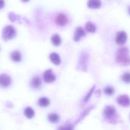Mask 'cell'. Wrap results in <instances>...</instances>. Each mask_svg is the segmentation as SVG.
<instances>
[{
	"instance_id": "cb8c5ba5",
	"label": "cell",
	"mask_w": 130,
	"mask_h": 130,
	"mask_svg": "<svg viewBox=\"0 0 130 130\" xmlns=\"http://www.w3.org/2000/svg\"><path fill=\"white\" fill-rule=\"evenodd\" d=\"M128 14L130 15V6H129V7L128 8Z\"/></svg>"
},
{
	"instance_id": "8992f818",
	"label": "cell",
	"mask_w": 130,
	"mask_h": 130,
	"mask_svg": "<svg viewBox=\"0 0 130 130\" xmlns=\"http://www.w3.org/2000/svg\"><path fill=\"white\" fill-rule=\"evenodd\" d=\"M43 77H44V80L46 83H53L55 80H56V76L54 74L53 71L49 69L44 71V74H43Z\"/></svg>"
},
{
	"instance_id": "d6986e66",
	"label": "cell",
	"mask_w": 130,
	"mask_h": 130,
	"mask_svg": "<svg viewBox=\"0 0 130 130\" xmlns=\"http://www.w3.org/2000/svg\"><path fill=\"white\" fill-rule=\"evenodd\" d=\"M122 80L123 82L128 84L130 83V73L129 72H125L123 75L122 76Z\"/></svg>"
},
{
	"instance_id": "52a82bcc",
	"label": "cell",
	"mask_w": 130,
	"mask_h": 130,
	"mask_svg": "<svg viewBox=\"0 0 130 130\" xmlns=\"http://www.w3.org/2000/svg\"><path fill=\"white\" fill-rule=\"evenodd\" d=\"M126 41H127V34L123 31H118L116 37V42L117 43V44L122 45L126 42Z\"/></svg>"
},
{
	"instance_id": "7c38bea8",
	"label": "cell",
	"mask_w": 130,
	"mask_h": 130,
	"mask_svg": "<svg viewBox=\"0 0 130 130\" xmlns=\"http://www.w3.org/2000/svg\"><path fill=\"white\" fill-rule=\"evenodd\" d=\"M41 85V80L38 76H34L31 80V86L33 88H38Z\"/></svg>"
},
{
	"instance_id": "9c48e42d",
	"label": "cell",
	"mask_w": 130,
	"mask_h": 130,
	"mask_svg": "<svg viewBox=\"0 0 130 130\" xmlns=\"http://www.w3.org/2000/svg\"><path fill=\"white\" fill-rule=\"evenodd\" d=\"M85 35H86V33H85L84 29L82 27H78V28H77V29L75 31L74 36V40L75 41H78L80 40L81 38L84 37Z\"/></svg>"
},
{
	"instance_id": "4fadbf2b",
	"label": "cell",
	"mask_w": 130,
	"mask_h": 130,
	"mask_svg": "<svg viewBox=\"0 0 130 130\" xmlns=\"http://www.w3.org/2000/svg\"><path fill=\"white\" fill-rule=\"evenodd\" d=\"M11 59L15 61V62H19L21 61V59H22V55H21V53L18 51H12L11 53Z\"/></svg>"
},
{
	"instance_id": "2e32d148",
	"label": "cell",
	"mask_w": 130,
	"mask_h": 130,
	"mask_svg": "<svg viewBox=\"0 0 130 130\" xmlns=\"http://www.w3.org/2000/svg\"><path fill=\"white\" fill-rule=\"evenodd\" d=\"M85 28L86 31L90 33H93L96 31V26L93 23H92L91 22H87L86 25H85Z\"/></svg>"
},
{
	"instance_id": "8fae6325",
	"label": "cell",
	"mask_w": 130,
	"mask_h": 130,
	"mask_svg": "<svg viewBox=\"0 0 130 130\" xmlns=\"http://www.w3.org/2000/svg\"><path fill=\"white\" fill-rule=\"evenodd\" d=\"M100 0H88L87 6L90 9H99L101 6Z\"/></svg>"
},
{
	"instance_id": "ffe728a7",
	"label": "cell",
	"mask_w": 130,
	"mask_h": 130,
	"mask_svg": "<svg viewBox=\"0 0 130 130\" xmlns=\"http://www.w3.org/2000/svg\"><path fill=\"white\" fill-rule=\"evenodd\" d=\"M58 130H74V126L71 124H66L60 126Z\"/></svg>"
},
{
	"instance_id": "5bb4252c",
	"label": "cell",
	"mask_w": 130,
	"mask_h": 130,
	"mask_svg": "<svg viewBox=\"0 0 130 130\" xmlns=\"http://www.w3.org/2000/svg\"><path fill=\"white\" fill-rule=\"evenodd\" d=\"M51 42L52 44L54 45V46H59L61 43V38L59 36V35L57 34H55L52 37H51Z\"/></svg>"
},
{
	"instance_id": "7402d4cb",
	"label": "cell",
	"mask_w": 130,
	"mask_h": 130,
	"mask_svg": "<svg viewBox=\"0 0 130 130\" xmlns=\"http://www.w3.org/2000/svg\"><path fill=\"white\" fill-rule=\"evenodd\" d=\"M94 88H95V87H93V88H92V89L90 90V92L88 93V94L86 96V97H85V99H84V101H85V102H86V101H87V100L90 99V96L92 95V93H93V90H94Z\"/></svg>"
},
{
	"instance_id": "d4e9b609",
	"label": "cell",
	"mask_w": 130,
	"mask_h": 130,
	"mask_svg": "<svg viewBox=\"0 0 130 130\" xmlns=\"http://www.w3.org/2000/svg\"><path fill=\"white\" fill-rule=\"evenodd\" d=\"M22 1H23V2H25V3H26V2H28L29 0H22Z\"/></svg>"
},
{
	"instance_id": "44dd1931",
	"label": "cell",
	"mask_w": 130,
	"mask_h": 130,
	"mask_svg": "<svg viewBox=\"0 0 130 130\" xmlns=\"http://www.w3.org/2000/svg\"><path fill=\"white\" fill-rule=\"evenodd\" d=\"M104 92L107 95H112L114 93V89L112 87H106L104 89Z\"/></svg>"
},
{
	"instance_id": "603a6c76",
	"label": "cell",
	"mask_w": 130,
	"mask_h": 130,
	"mask_svg": "<svg viewBox=\"0 0 130 130\" xmlns=\"http://www.w3.org/2000/svg\"><path fill=\"white\" fill-rule=\"evenodd\" d=\"M5 6V2L4 0H0V9H3Z\"/></svg>"
},
{
	"instance_id": "3957f363",
	"label": "cell",
	"mask_w": 130,
	"mask_h": 130,
	"mask_svg": "<svg viewBox=\"0 0 130 130\" xmlns=\"http://www.w3.org/2000/svg\"><path fill=\"white\" fill-rule=\"evenodd\" d=\"M103 116L107 119H112L116 116V108L112 106H106L103 110Z\"/></svg>"
},
{
	"instance_id": "7a4b0ae2",
	"label": "cell",
	"mask_w": 130,
	"mask_h": 130,
	"mask_svg": "<svg viewBox=\"0 0 130 130\" xmlns=\"http://www.w3.org/2000/svg\"><path fill=\"white\" fill-rule=\"evenodd\" d=\"M16 35V31L12 25H7L3 31V38L5 41L11 40Z\"/></svg>"
},
{
	"instance_id": "9a60e30c",
	"label": "cell",
	"mask_w": 130,
	"mask_h": 130,
	"mask_svg": "<svg viewBox=\"0 0 130 130\" xmlns=\"http://www.w3.org/2000/svg\"><path fill=\"white\" fill-rule=\"evenodd\" d=\"M24 113H25V116L28 118V119H31L34 117L35 116V111L31 107H26L25 109V111H24Z\"/></svg>"
},
{
	"instance_id": "30bf717a",
	"label": "cell",
	"mask_w": 130,
	"mask_h": 130,
	"mask_svg": "<svg viewBox=\"0 0 130 130\" xmlns=\"http://www.w3.org/2000/svg\"><path fill=\"white\" fill-rule=\"evenodd\" d=\"M49 58L51 60V61L55 64V65H60V63H61V60H60V57L59 56L58 54L57 53H51L50 55H49Z\"/></svg>"
},
{
	"instance_id": "6da1fadb",
	"label": "cell",
	"mask_w": 130,
	"mask_h": 130,
	"mask_svg": "<svg viewBox=\"0 0 130 130\" xmlns=\"http://www.w3.org/2000/svg\"><path fill=\"white\" fill-rule=\"evenodd\" d=\"M116 62L122 65V66H128L130 64V57L128 54V49L126 47H122L119 49L116 54Z\"/></svg>"
},
{
	"instance_id": "ac0fdd59",
	"label": "cell",
	"mask_w": 130,
	"mask_h": 130,
	"mask_svg": "<svg viewBox=\"0 0 130 130\" xmlns=\"http://www.w3.org/2000/svg\"><path fill=\"white\" fill-rule=\"evenodd\" d=\"M59 119H60L59 116L57 114H56V113H51V114L48 115V120L52 123L57 122Z\"/></svg>"
},
{
	"instance_id": "277c9868",
	"label": "cell",
	"mask_w": 130,
	"mask_h": 130,
	"mask_svg": "<svg viewBox=\"0 0 130 130\" xmlns=\"http://www.w3.org/2000/svg\"><path fill=\"white\" fill-rule=\"evenodd\" d=\"M116 101L118 104L123 107H128L130 106V97L128 95H120L117 97Z\"/></svg>"
},
{
	"instance_id": "5b68a950",
	"label": "cell",
	"mask_w": 130,
	"mask_h": 130,
	"mask_svg": "<svg viewBox=\"0 0 130 130\" xmlns=\"http://www.w3.org/2000/svg\"><path fill=\"white\" fill-rule=\"evenodd\" d=\"M11 83H12V78L9 75L6 74H0V87H7L10 86Z\"/></svg>"
},
{
	"instance_id": "e0dca14e",
	"label": "cell",
	"mask_w": 130,
	"mask_h": 130,
	"mask_svg": "<svg viewBox=\"0 0 130 130\" xmlns=\"http://www.w3.org/2000/svg\"><path fill=\"white\" fill-rule=\"evenodd\" d=\"M38 104H39L40 106L46 107L50 104V100L47 97H41L38 100Z\"/></svg>"
},
{
	"instance_id": "ba28073f",
	"label": "cell",
	"mask_w": 130,
	"mask_h": 130,
	"mask_svg": "<svg viewBox=\"0 0 130 130\" xmlns=\"http://www.w3.org/2000/svg\"><path fill=\"white\" fill-rule=\"evenodd\" d=\"M55 22L57 25L59 26H64L66 25L67 23L68 22V19L66 15H64L63 13H60L57 15L55 19Z\"/></svg>"
}]
</instances>
